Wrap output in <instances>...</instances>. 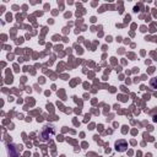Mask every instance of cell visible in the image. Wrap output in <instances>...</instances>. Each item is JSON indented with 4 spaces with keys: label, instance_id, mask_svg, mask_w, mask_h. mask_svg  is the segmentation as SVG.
<instances>
[{
    "label": "cell",
    "instance_id": "6da1fadb",
    "mask_svg": "<svg viewBox=\"0 0 157 157\" xmlns=\"http://www.w3.org/2000/svg\"><path fill=\"white\" fill-rule=\"evenodd\" d=\"M52 135H54V128H53V126H50V125L44 126V128H43V130H42V132H40L42 139H43V140H47V139H49Z\"/></svg>",
    "mask_w": 157,
    "mask_h": 157
},
{
    "label": "cell",
    "instance_id": "7a4b0ae2",
    "mask_svg": "<svg viewBox=\"0 0 157 157\" xmlns=\"http://www.w3.org/2000/svg\"><path fill=\"white\" fill-rule=\"evenodd\" d=\"M126 147H128V145H126V142H125V141H123V140H120V141H117V142H115V148H117L118 151H125V150H126Z\"/></svg>",
    "mask_w": 157,
    "mask_h": 157
},
{
    "label": "cell",
    "instance_id": "3957f363",
    "mask_svg": "<svg viewBox=\"0 0 157 157\" xmlns=\"http://www.w3.org/2000/svg\"><path fill=\"white\" fill-rule=\"evenodd\" d=\"M150 86H151L152 88H157V77L150 80Z\"/></svg>",
    "mask_w": 157,
    "mask_h": 157
}]
</instances>
